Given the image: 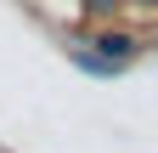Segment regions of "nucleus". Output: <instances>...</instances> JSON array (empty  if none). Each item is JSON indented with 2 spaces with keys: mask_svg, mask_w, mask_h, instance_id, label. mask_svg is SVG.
<instances>
[{
  "mask_svg": "<svg viewBox=\"0 0 158 153\" xmlns=\"http://www.w3.org/2000/svg\"><path fill=\"white\" fill-rule=\"evenodd\" d=\"M107 6H118V0H90V11H107Z\"/></svg>",
  "mask_w": 158,
  "mask_h": 153,
  "instance_id": "obj_2",
  "label": "nucleus"
},
{
  "mask_svg": "<svg viewBox=\"0 0 158 153\" xmlns=\"http://www.w3.org/2000/svg\"><path fill=\"white\" fill-rule=\"evenodd\" d=\"M96 46L107 51V63H124V57H135V34H102Z\"/></svg>",
  "mask_w": 158,
  "mask_h": 153,
  "instance_id": "obj_1",
  "label": "nucleus"
}]
</instances>
